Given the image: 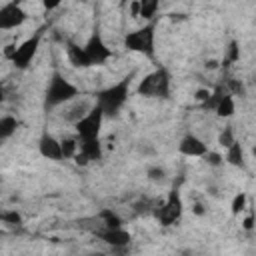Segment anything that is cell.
<instances>
[{
    "mask_svg": "<svg viewBox=\"0 0 256 256\" xmlns=\"http://www.w3.org/2000/svg\"><path fill=\"white\" fill-rule=\"evenodd\" d=\"M156 28H158V18L144 22V26L134 28L124 34V48L128 52H136L148 60L156 58Z\"/></svg>",
    "mask_w": 256,
    "mask_h": 256,
    "instance_id": "cell-4",
    "label": "cell"
},
{
    "mask_svg": "<svg viewBox=\"0 0 256 256\" xmlns=\"http://www.w3.org/2000/svg\"><path fill=\"white\" fill-rule=\"evenodd\" d=\"M252 222H254V216H252V212H250V216L244 220V228H246V230H252V226H254Z\"/></svg>",
    "mask_w": 256,
    "mask_h": 256,
    "instance_id": "cell-27",
    "label": "cell"
},
{
    "mask_svg": "<svg viewBox=\"0 0 256 256\" xmlns=\"http://www.w3.org/2000/svg\"><path fill=\"white\" fill-rule=\"evenodd\" d=\"M132 80H134V72H130L128 76L120 78L118 82L94 92V104L100 106L106 120L108 118H118V114L126 106V102L130 98V92H132Z\"/></svg>",
    "mask_w": 256,
    "mask_h": 256,
    "instance_id": "cell-1",
    "label": "cell"
},
{
    "mask_svg": "<svg viewBox=\"0 0 256 256\" xmlns=\"http://www.w3.org/2000/svg\"><path fill=\"white\" fill-rule=\"evenodd\" d=\"M142 98H154V100H168L172 94V74L166 66L158 64L152 72L144 74L134 90Z\"/></svg>",
    "mask_w": 256,
    "mask_h": 256,
    "instance_id": "cell-3",
    "label": "cell"
},
{
    "mask_svg": "<svg viewBox=\"0 0 256 256\" xmlns=\"http://www.w3.org/2000/svg\"><path fill=\"white\" fill-rule=\"evenodd\" d=\"M0 222H4L8 226H20L22 216H20L18 210H4V212H0Z\"/></svg>",
    "mask_w": 256,
    "mask_h": 256,
    "instance_id": "cell-22",
    "label": "cell"
},
{
    "mask_svg": "<svg viewBox=\"0 0 256 256\" xmlns=\"http://www.w3.org/2000/svg\"><path fill=\"white\" fill-rule=\"evenodd\" d=\"M18 128H20V120L14 114L0 116V144H4L6 140H10L16 134Z\"/></svg>",
    "mask_w": 256,
    "mask_h": 256,
    "instance_id": "cell-17",
    "label": "cell"
},
{
    "mask_svg": "<svg viewBox=\"0 0 256 256\" xmlns=\"http://www.w3.org/2000/svg\"><path fill=\"white\" fill-rule=\"evenodd\" d=\"M82 50H84L88 68H92V66H104V64L114 56V52H112V48L106 44V40H104L102 30H100L98 24L92 28L88 40L82 44Z\"/></svg>",
    "mask_w": 256,
    "mask_h": 256,
    "instance_id": "cell-8",
    "label": "cell"
},
{
    "mask_svg": "<svg viewBox=\"0 0 256 256\" xmlns=\"http://www.w3.org/2000/svg\"><path fill=\"white\" fill-rule=\"evenodd\" d=\"M246 202H248L246 192H238V194L232 198V204H230V212H232V216L242 214V212L246 210Z\"/></svg>",
    "mask_w": 256,
    "mask_h": 256,
    "instance_id": "cell-20",
    "label": "cell"
},
{
    "mask_svg": "<svg viewBox=\"0 0 256 256\" xmlns=\"http://www.w3.org/2000/svg\"><path fill=\"white\" fill-rule=\"evenodd\" d=\"M38 152L42 158L46 160H52V162H60L64 160V154H62V142L48 130H42L40 138H38Z\"/></svg>",
    "mask_w": 256,
    "mask_h": 256,
    "instance_id": "cell-12",
    "label": "cell"
},
{
    "mask_svg": "<svg viewBox=\"0 0 256 256\" xmlns=\"http://www.w3.org/2000/svg\"><path fill=\"white\" fill-rule=\"evenodd\" d=\"M240 60V46L236 40H230L228 48L224 50V58H222V68H230L232 64H236Z\"/></svg>",
    "mask_w": 256,
    "mask_h": 256,
    "instance_id": "cell-18",
    "label": "cell"
},
{
    "mask_svg": "<svg viewBox=\"0 0 256 256\" xmlns=\"http://www.w3.org/2000/svg\"><path fill=\"white\" fill-rule=\"evenodd\" d=\"M208 150H210L208 144L194 132H186L178 142V152L188 158H202Z\"/></svg>",
    "mask_w": 256,
    "mask_h": 256,
    "instance_id": "cell-13",
    "label": "cell"
},
{
    "mask_svg": "<svg viewBox=\"0 0 256 256\" xmlns=\"http://www.w3.org/2000/svg\"><path fill=\"white\" fill-rule=\"evenodd\" d=\"M62 142V154H64V160H70L74 158V154L78 152V138H64L60 140Z\"/></svg>",
    "mask_w": 256,
    "mask_h": 256,
    "instance_id": "cell-21",
    "label": "cell"
},
{
    "mask_svg": "<svg viewBox=\"0 0 256 256\" xmlns=\"http://www.w3.org/2000/svg\"><path fill=\"white\" fill-rule=\"evenodd\" d=\"M64 50H66L68 62L74 68H88V62H86V56H84V50L80 44H76L72 40H64Z\"/></svg>",
    "mask_w": 256,
    "mask_h": 256,
    "instance_id": "cell-16",
    "label": "cell"
},
{
    "mask_svg": "<svg viewBox=\"0 0 256 256\" xmlns=\"http://www.w3.org/2000/svg\"><path fill=\"white\" fill-rule=\"evenodd\" d=\"M46 30H48V26L42 24L26 40H22L18 46H10V50H6V56H8V60L12 62V66L16 70L24 72V70H28L32 66V62H34V58H36V54L40 50V44L44 40Z\"/></svg>",
    "mask_w": 256,
    "mask_h": 256,
    "instance_id": "cell-5",
    "label": "cell"
},
{
    "mask_svg": "<svg viewBox=\"0 0 256 256\" xmlns=\"http://www.w3.org/2000/svg\"><path fill=\"white\" fill-rule=\"evenodd\" d=\"M28 20V12L22 8L18 0H10L0 6V30H16L24 26Z\"/></svg>",
    "mask_w": 256,
    "mask_h": 256,
    "instance_id": "cell-11",
    "label": "cell"
},
{
    "mask_svg": "<svg viewBox=\"0 0 256 256\" xmlns=\"http://www.w3.org/2000/svg\"><path fill=\"white\" fill-rule=\"evenodd\" d=\"M92 236L110 246L112 252H124L132 242V234L124 226H98L92 230Z\"/></svg>",
    "mask_w": 256,
    "mask_h": 256,
    "instance_id": "cell-10",
    "label": "cell"
},
{
    "mask_svg": "<svg viewBox=\"0 0 256 256\" xmlns=\"http://www.w3.org/2000/svg\"><path fill=\"white\" fill-rule=\"evenodd\" d=\"M226 150V154L222 156L224 158V162L226 164H230V166H234V168H246V158H244V148H242V144L238 142V140H234L228 148H224Z\"/></svg>",
    "mask_w": 256,
    "mask_h": 256,
    "instance_id": "cell-15",
    "label": "cell"
},
{
    "mask_svg": "<svg viewBox=\"0 0 256 256\" xmlns=\"http://www.w3.org/2000/svg\"><path fill=\"white\" fill-rule=\"evenodd\" d=\"M200 108H202V110H210V112H214L218 118L228 120V118H232L234 112H236V102H234V96L224 88V84H218V86L208 94V98L202 100Z\"/></svg>",
    "mask_w": 256,
    "mask_h": 256,
    "instance_id": "cell-9",
    "label": "cell"
},
{
    "mask_svg": "<svg viewBox=\"0 0 256 256\" xmlns=\"http://www.w3.org/2000/svg\"><path fill=\"white\" fill-rule=\"evenodd\" d=\"M222 84H224V88H226L232 96H240V98L246 96V88H244V84H242L240 80H236V78H226Z\"/></svg>",
    "mask_w": 256,
    "mask_h": 256,
    "instance_id": "cell-19",
    "label": "cell"
},
{
    "mask_svg": "<svg viewBox=\"0 0 256 256\" xmlns=\"http://www.w3.org/2000/svg\"><path fill=\"white\" fill-rule=\"evenodd\" d=\"M128 2H132V0H120V4L124 6V4H128Z\"/></svg>",
    "mask_w": 256,
    "mask_h": 256,
    "instance_id": "cell-29",
    "label": "cell"
},
{
    "mask_svg": "<svg viewBox=\"0 0 256 256\" xmlns=\"http://www.w3.org/2000/svg\"><path fill=\"white\" fill-rule=\"evenodd\" d=\"M146 176H148V180H152V182H162V180L166 178V170H164L162 166L154 164V166H148V168H146Z\"/></svg>",
    "mask_w": 256,
    "mask_h": 256,
    "instance_id": "cell-24",
    "label": "cell"
},
{
    "mask_svg": "<svg viewBox=\"0 0 256 256\" xmlns=\"http://www.w3.org/2000/svg\"><path fill=\"white\" fill-rule=\"evenodd\" d=\"M234 140H236V132H234V128L228 124V126H226V128H224V130L218 134V144H220L222 148H228V146H230Z\"/></svg>",
    "mask_w": 256,
    "mask_h": 256,
    "instance_id": "cell-23",
    "label": "cell"
},
{
    "mask_svg": "<svg viewBox=\"0 0 256 256\" xmlns=\"http://www.w3.org/2000/svg\"><path fill=\"white\" fill-rule=\"evenodd\" d=\"M210 166H220V164H224V158L220 156V154H216V152H212V150H208L204 156H202Z\"/></svg>",
    "mask_w": 256,
    "mask_h": 256,
    "instance_id": "cell-25",
    "label": "cell"
},
{
    "mask_svg": "<svg viewBox=\"0 0 256 256\" xmlns=\"http://www.w3.org/2000/svg\"><path fill=\"white\" fill-rule=\"evenodd\" d=\"M162 0H136L134 2V14L138 18H142L144 22L158 18V10H160Z\"/></svg>",
    "mask_w": 256,
    "mask_h": 256,
    "instance_id": "cell-14",
    "label": "cell"
},
{
    "mask_svg": "<svg viewBox=\"0 0 256 256\" xmlns=\"http://www.w3.org/2000/svg\"><path fill=\"white\" fill-rule=\"evenodd\" d=\"M104 112L100 110L98 104H92L86 114H82L76 122H72L74 134L78 142H88V140H98L102 134V124H104Z\"/></svg>",
    "mask_w": 256,
    "mask_h": 256,
    "instance_id": "cell-7",
    "label": "cell"
},
{
    "mask_svg": "<svg viewBox=\"0 0 256 256\" xmlns=\"http://www.w3.org/2000/svg\"><path fill=\"white\" fill-rule=\"evenodd\" d=\"M62 2H64V0H42V6H44V10L54 12V10H58V8L62 6Z\"/></svg>",
    "mask_w": 256,
    "mask_h": 256,
    "instance_id": "cell-26",
    "label": "cell"
},
{
    "mask_svg": "<svg viewBox=\"0 0 256 256\" xmlns=\"http://www.w3.org/2000/svg\"><path fill=\"white\" fill-rule=\"evenodd\" d=\"M78 96H80V88L74 82H70L60 70H54L50 74L46 90H44L42 108H44V112H52L68 102L78 100Z\"/></svg>",
    "mask_w": 256,
    "mask_h": 256,
    "instance_id": "cell-2",
    "label": "cell"
},
{
    "mask_svg": "<svg viewBox=\"0 0 256 256\" xmlns=\"http://www.w3.org/2000/svg\"><path fill=\"white\" fill-rule=\"evenodd\" d=\"M6 96H8L6 86H4V84H0V104H4V102H6Z\"/></svg>",
    "mask_w": 256,
    "mask_h": 256,
    "instance_id": "cell-28",
    "label": "cell"
},
{
    "mask_svg": "<svg viewBox=\"0 0 256 256\" xmlns=\"http://www.w3.org/2000/svg\"><path fill=\"white\" fill-rule=\"evenodd\" d=\"M182 214H184V202H182V196H180L178 186H172L170 192H168V196L158 206H154V210H152V216L164 228L178 226L180 220H182Z\"/></svg>",
    "mask_w": 256,
    "mask_h": 256,
    "instance_id": "cell-6",
    "label": "cell"
}]
</instances>
